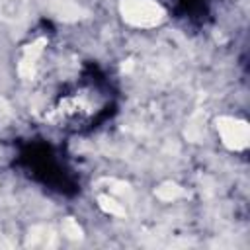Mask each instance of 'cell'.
<instances>
[{
    "instance_id": "6da1fadb",
    "label": "cell",
    "mask_w": 250,
    "mask_h": 250,
    "mask_svg": "<svg viewBox=\"0 0 250 250\" xmlns=\"http://www.w3.org/2000/svg\"><path fill=\"white\" fill-rule=\"evenodd\" d=\"M107 104L109 98L102 84L94 76H84L57 98L53 109L64 123L62 127L82 129L96 123V119L105 111Z\"/></svg>"
}]
</instances>
